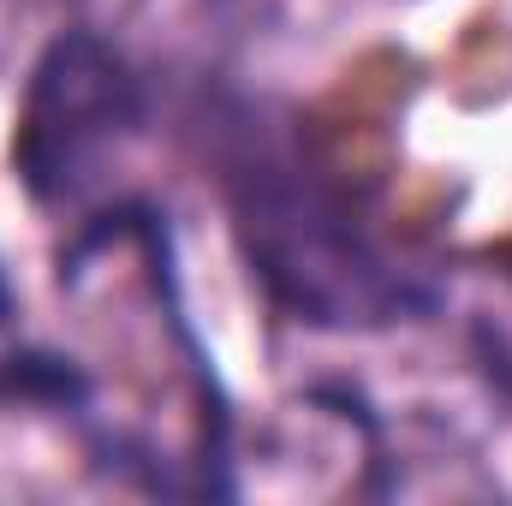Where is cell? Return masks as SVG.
Segmentation results:
<instances>
[{"label": "cell", "mask_w": 512, "mask_h": 506, "mask_svg": "<svg viewBox=\"0 0 512 506\" xmlns=\"http://www.w3.org/2000/svg\"><path fill=\"white\" fill-rule=\"evenodd\" d=\"M197 131L227 239L274 322L364 340L447 310V292L387 251L346 179H334V167H322L298 126L262 96L203 84Z\"/></svg>", "instance_id": "6da1fadb"}, {"label": "cell", "mask_w": 512, "mask_h": 506, "mask_svg": "<svg viewBox=\"0 0 512 506\" xmlns=\"http://www.w3.org/2000/svg\"><path fill=\"white\" fill-rule=\"evenodd\" d=\"M155 90L143 66L96 24H60L18 90L6 137L12 185L30 209H90L108 197V173L137 137H149Z\"/></svg>", "instance_id": "7a4b0ae2"}, {"label": "cell", "mask_w": 512, "mask_h": 506, "mask_svg": "<svg viewBox=\"0 0 512 506\" xmlns=\"http://www.w3.org/2000/svg\"><path fill=\"white\" fill-rule=\"evenodd\" d=\"M0 405L12 411H48V417H90L96 411V376L60 346L18 340L0 352Z\"/></svg>", "instance_id": "3957f363"}, {"label": "cell", "mask_w": 512, "mask_h": 506, "mask_svg": "<svg viewBox=\"0 0 512 506\" xmlns=\"http://www.w3.org/2000/svg\"><path fill=\"white\" fill-rule=\"evenodd\" d=\"M18 322V286H12V274H6V262H0V334Z\"/></svg>", "instance_id": "277c9868"}]
</instances>
